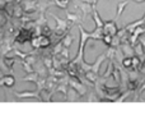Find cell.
I'll return each instance as SVG.
<instances>
[{
  "label": "cell",
  "mask_w": 145,
  "mask_h": 124,
  "mask_svg": "<svg viewBox=\"0 0 145 124\" xmlns=\"http://www.w3.org/2000/svg\"><path fill=\"white\" fill-rule=\"evenodd\" d=\"M50 44H51L50 37H47V36H45V35H41V36H38V37H36V38H32L33 47L45 49V47H47Z\"/></svg>",
  "instance_id": "6da1fadb"
},
{
  "label": "cell",
  "mask_w": 145,
  "mask_h": 124,
  "mask_svg": "<svg viewBox=\"0 0 145 124\" xmlns=\"http://www.w3.org/2000/svg\"><path fill=\"white\" fill-rule=\"evenodd\" d=\"M33 37V32L31 30H27V28H22V30L19 31V33L17 35V37H15V41L19 44H24L27 42V41L32 40Z\"/></svg>",
  "instance_id": "7a4b0ae2"
},
{
  "label": "cell",
  "mask_w": 145,
  "mask_h": 124,
  "mask_svg": "<svg viewBox=\"0 0 145 124\" xmlns=\"http://www.w3.org/2000/svg\"><path fill=\"white\" fill-rule=\"evenodd\" d=\"M8 22V13L4 8H0V27H4Z\"/></svg>",
  "instance_id": "3957f363"
},
{
  "label": "cell",
  "mask_w": 145,
  "mask_h": 124,
  "mask_svg": "<svg viewBox=\"0 0 145 124\" xmlns=\"http://www.w3.org/2000/svg\"><path fill=\"white\" fill-rule=\"evenodd\" d=\"M3 83L4 84H7V86H13V84H14V78H13V77H10V76H8V77H5L4 79H3Z\"/></svg>",
  "instance_id": "277c9868"
},
{
  "label": "cell",
  "mask_w": 145,
  "mask_h": 124,
  "mask_svg": "<svg viewBox=\"0 0 145 124\" xmlns=\"http://www.w3.org/2000/svg\"><path fill=\"white\" fill-rule=\"evenodd\" d=\"M131 63H133V59H125L123 60V65L125 67H131Z\"/></svg>",
  "instance_id": "5b68a950"
},
{
  "label": "cell",
  "mask_w": 145,
  "mask_h": 124,
  "mask_svg": "<svg viewBox=\"0 0 145 124\" xmlns=\"http://www.w3.org/2000/svg\"><path fill=\"white\" fill-rule=\"evenodd\" d=\"M144 67H145V61H144Z\"/></svg>",
  "instance_id": "8992f818"
}]
</instances>
